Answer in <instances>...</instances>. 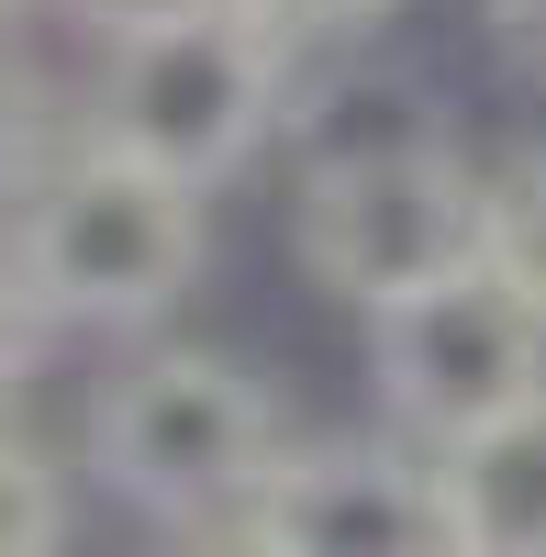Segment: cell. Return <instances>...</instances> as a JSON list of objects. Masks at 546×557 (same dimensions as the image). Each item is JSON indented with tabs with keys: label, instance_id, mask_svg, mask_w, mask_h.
Segmentation results:
<instances>
[{
	"label": "cell",
	"instance_id": "obj_14",
	"mask_svg": "<svg viewBox=\"0 0 546 557\" xmlns=\"http://www.w3.org/2000/svg\"><path fill=\"white\" fill-rule=\"evenodd\" d=\"M167 557H268V546H257V535H246V524H235V535H178V546H167Z\"/></svg>",
	"mask_w": 546,
	"mask_h": 557
},
{
	"label": "cell",
	"instance_id": "obj_7",
	"mask_svg": "<svg viewBox=\"0 0 546 557\" xmlns=\"http://www.w3.org/2000/svg\"><path fill=\"white\" fill-rule=\"evenodd\" d=\"M290 146H301V168H369V157H435V146H458V123H446V89L413 57L346 45L312 89H290Z\"/></svg>",
	"mask_w": 546,
	"mask_h": 557
},
{
	"label": "cell",
	"instance_id": "obj_3",
	"mask_svg": "<svg viewBox=\"0 0 546 557\" xmlns=\"http://www.w3.org/2000/svg\"><path fill=\"white\" fill-rule=\"evenodd\" d=\"M280 57L290 45L246 12L123 34L101 57V89H89V134L190 178V190H223L235 168H257L268 134H290V67Z\"/></svg>",
	"mask_w": 546,
	"mask_h": 557
},
{
	"label": "cell",
	"instance_id": "obj_9",
	"mask_svg": "<svg viewBox=\"0 0 546 557\" xmlns=\"http://www.w3.org/2000/svg\"><path fill=\"white\" fill-rule=\"evenodd\" d=\"M491 257H502V278L546 312V146L491 190Z\"/></svg>",
	"mask_w": 546,
	"mask_h": 557
},
{
	"label": "cell",
	"instance_id": "obj_5",
	"mask_svg": "<svg viewBox=\"0 0 546 557\" xmlns=\"http://www.w3.org/2000/svg\"><path fill=\"white\" fill-rule=\"evenodd\" d=\"M369 380H380L390 424L424 457H446V446L491 435L502 412L546 401V312L502 278V257H480L446 290L369 323Z\"/></svg>",
	"mask_w": 546,
	"mask_h": 557
},
{
	"label": "cell",
	"instance_id": "obj_11",
	"mask_svg": "<svg viewBox=\"0 0 546 557\" xmlns=\"http://www.w3.org/2000/svg\"><path fill=\"white\" fill-rule=\"evenodd\" d=\"M390 0H246V23H268L280 45H357Z\"/></svg>",
	"mask_w": 546,
	"mask_h": 557
},
{
	"label": "cell",
	"instance_id": "obj_8",
	"mask_svg": "<svg viewBox=\"0 0 546 557\" xmlns=\"http://www.w3.org/2000/svg\"><path fill=\"white\" fill-rule=\"evenodd\" d=\"M446 502H458L469 557H546V401L502 412L491 435L446 446Z\"/></svg>",
	"mask_w": 546,
	"mask_h": 557
},
{
	"label": "cell",
	"instance_id": "obj_1",
	"mask_svg": "<svg viewBox=\"0 0 546 557\" xmlns=\"http://www.w3.org/2000/svg\"><path fill=\"white\" fill-rule=\"evenodd\" d=\"M201 278V190L146 157L67 134L57 157H23L12 201V335L34 357L45 323L67 335H146Z\"/></svg>",
	"mask_w": 546,
	"mask_h": 557
},
{
	"label": "cell",
	"instance_id": "obj_2",
	"mask_svg": "<svg viewBox=\"0 0 546 557\" xmlns=\"http://www.w3.org/2000/svg\"><path fill=\"white\" fill-rule=\"evenodd\" d=\"M280 401H268L235 357L167 346L134 357L123 380L89 401V480H101L123 513L212 535L223 513H257L268 469H280Z\"/></svg>",
	"mask_w": 546,
	"mask_h": 557
},
{
	"label": "cell",
	"instance_id": "obj_10",
	"mask_svg": "<svg viewBox=\"0 0 546 557\" xmlns=\"http://www.w3.org/2000/svg\"><path fill=\"white\" fill-rule=\"evenodd\" d=\"M78 524V469H57L34 435H12V557H57Z\"/></svg>",
	"mask_w": 546,
	"mask_h": 557
},
{
	"label": "cell",
	"instance_id": "obj_12",
	"mask_svg": "<svg viewBox=\"0 0 546 557\" xmlns=\"http://www.w3.org/2000/svg\"><path fill=\"white\" fill-rule=\"evenodd\" d=\"M67 12L101 34V45H123V34H167V23H212V12H246V0H67Z\"/></svg>",
	"mask_w": 546,
	"mask_h": 557
},
{
	"label": "cell",
	"instance_id": "obj_13",
	"mask_svg": "<svg viewBox=\"0 0 546 557\" xmlns=\"http://www.w3.org/2000/svg\"><path fill=\"white\" fill-rule=\"evenodd\" d=\"M491 45H502L513 67L546 78V0H491Z\"/></svg>",
	"mask_w": 546,
	"mask_h": 557
},
{
	"label": "cell",
	"instance_id": "obj_4",
	"mask_svg": "<svg viewBox=\"0 0 546 557\" xmlns=\"http://www.w3.org/2000/svg\"><path fill=\"white\" fill-rule=\"evenodd\" d=\"M290 257H301V278L324 301L380 323V312L424 301L458 268L491 257V190L458 168V146H435V157H369V168H301Z\"/></svg>",
	"mask_w": 546,
	"mask_h": 557
},
{
	"label": "cell",
	"instance_id": "obj_6",
	"mask_svg": "<svg viewBox=\"0 0 546 557\" xmlns=\"http://www.w3.org/2000/svg\"><path fill=\"white\" fill-rule=\"evenodd\" d=\"M246 535L268 557H469L446 469L401 446H290Z\"/></svg>",
	"mask_w": 546,
	"mask_h": 557
}]
</instances>
